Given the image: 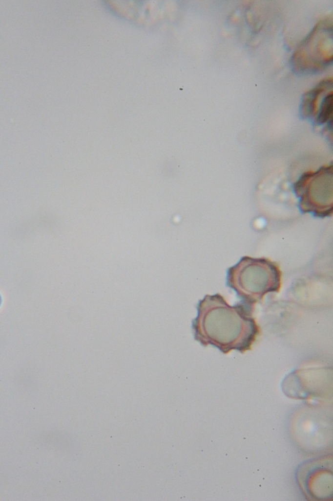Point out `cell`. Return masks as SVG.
<instances>
[{"instance_id": "277c9868", "label": "cell", "mask_w": 333, "mask_h": 501, "mask_svg": "<svg viewBox=\"0 0 333 501\" xmlns=\"http://www.w3.org/2000/svg\"><path fill=\"white\" fill-rule=\"evenodd\" d=\"M333 93L330 92L323 98L317 118L319 124H323L329 119H333Z\"/></svg>"}, {"instance_id": "3957f363", "label": "cell", "mask_w": 333, "mask_h": 501, "mask_svg": "<svg viewBox=\"0 0 333 501\" xmlns=\"http://www.w3.org/2000/svg\"><path fill=\"white\" fill-rule=\"evenodd\" d=\"M331 84L330 80L323 81L304 95L301 107V112L303 116L308 117L312 115L318 96L326 89L330 87Z\"/></svg>"}, {"instance_id": "7a4b0ae2", "label": "cell", "mask_w": 333, "mask_h": 501, "mask_svg": "<svg viewBox=\"0 0 333 501\" xmlns=\"http://www.w3.org/2000/svg\"><path fill=\"white\" fill-rule=\"evenodd\" d=\"M279 264L265 257H242L227 270L226 285L241 302L254 308L269 293H278L282 283Z\"/></svg>"}, {"instance_id": "5b68a950", "label": "cell", "mask_w": 333, "mask_h": 501, "mask_svg": "<svg viewBox=\"0 0 333 501\" xmlns=\"http://www.w3.org/2000/svg\"><path fill=\"white\" fill-rule=\"evenodd\" d=\"M313 176L312 173L304 174L294 184V190L296 195L299 196L306 182Z\"/></svg>"}, {"instance_id": "6da1fadb", "label": "cell", "mask_w": 333, "mask_h": 501, "mask_svg": "<svg viewBox=\"0 0 333 501\" xmlns=\"http://www.w3.org/2000/svg\"><path fill=\"white\" fill-rule=\"evenodd\" d=\"M196 309L191 328L194 340L202 346H213L225 354L251 349L260 332L252 316L254 308L241 301L230 305L217 293L205 295Z\"/></svg>"}]
</instances>
